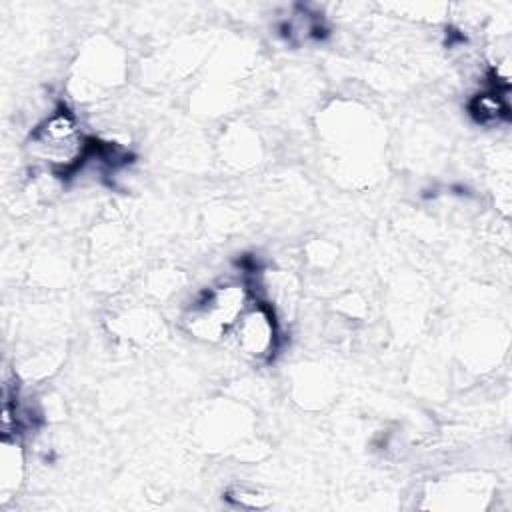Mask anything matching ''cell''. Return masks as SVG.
I'll list each match as a JSON object with an SVG mask.
<instances>
[{
	"label": "cell",
	"mask_w": 512,
	"mask_h": 512,
	"mask_svg": "<svg viewBox=\"0 0 512 512\" xmlns=\"http://www.w3.org/2000/svg\"><path fill=\"white\" fill-rule=\"evenodd\" d=\"M28 148L48 170L68 174L90 156L92 140L84 136L74 112L60 106L32 128Z\"/></svg>",
	"instance_id": "obj_1"
},
{
	"label": "cell",
	"mask_w": 512,
	"mask_h": 512,
	"mask_svg": "<svg viewBox=\"0 0 512 512\" xmlns=\"http://www.w3.org/2000/svg\"><path fill=\"white\" fill-rule=\"evenodd\" d=\"M254 300L248 284L224 282L206 290L188 310L184 324L188 332L200 340H218L232 332L240 314Z\"/></svg>",
	"instance_id": "obj_2"
},
{
	"label": "cell",
	"mask_w": 512,
	"mask_h": 512,
	"mask_svg": "<svg viewBox=\"0 0 512 512\" xmlns=\"http://www.w3.org/2000/svg\"><path fill=\"white\" fill-rule=\"evenodd\" d=\"M232 334L246 358L254 362L270 360L278 346V320L272 306L254 298L236 320Z\"/></svg>",
	"instance_id": "obj_3"
},
{
	"label": "cell",
	"mask_w": 512,
	"mask_h": 512,
	"mask_svg": "<svg viewBox=\"0 0 512 512\" xmlns=\"http://www.w3.org/2000/svg\"><path fill=\"white\" fill-rule=\"evenodd\" d=\"M508 102L506 96L498 90V86H492L490 90H484L476 94L470 102V114L474 116L476 122L490 126L498 124L500 120L508 118Z\"/></svg>",
	"instance_id": "obj_4"
}]
</instances>
